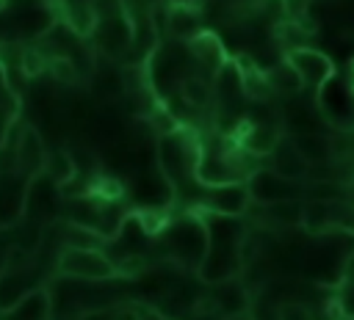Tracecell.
I'll return each instance as SVG.
<instances>
[{"label": "cell", "instance_id": "obj_26", "mask_svg": "<svg viewBox=\"0 0 354 320\" xmlns=\"http://www.w3.org/2000/svg\"><path fill=\"white\" fill-rule=\"evenodd\" d=\"M238 77H241V91H243L246 97L257 99V102H266V99L274 94V91H271V86L266 83V74H263L257 66L241 69V72H238Z\"/></svg>", "mask_w": 354, "mask_h": 320}, {"label": "cell", "instance_id": "obj_33", "mask_svg": "<svg viewBox=\"0 0 354 320\" xmlns=\"http://www.w3.org/2000/svg\"><path fill=\"white\" fill-rule=\"evenodd\" d=\"M224 320H254L249 312H243V314H235V317H224Z\"/></svg>", "mask_w": 354, "mask_h": 320}, {"label": "cell", "instance_id": "obj_8", "mask_svg": "<svg viewBox=\"0 0 354 320\" xmlns=\"http://www.w3.org/2000/svg\"><path fill=\"white\" fill-rule=\"evenodd\" d=\"M252 199L246 190V182H224V185H207L202 210L218 212V215H243L249 210Z\"/></svg>", "mask_w": 354, "mask_h": 320}, {"label": "cell", "instance_id": "obj_27", "mask_svg": "<svg viewBox=\"0 0 354 320\" xmlns=\"http://www.w3.org/2000/svg\"><path fill=\"white\" fill-rule=\"evenodd\" d=\"M47 72H50V77H53L55 83H61V86H75V83L80 80L75 63H72L66 55H50V58H47Z\"/></svg>", "mask_w": 354, "mask_h": 320}, {"label": "cell", "instance_id": "obj_5", "mask_svg": "<svg viewBox=\"0 0 354 320\" xmlns=\"http://www.w3.org/2000/svg\"><path fill=\"white\" fill-rule=\"evenodd\" d=\"M249 199L254 204H277V201H293L304 193V179H288L271 168H257L246 179Z\"/></svg>", "mask_w": 354, "mask_h": 320}, {"label": "cell", "instance_id": "obj_28", "mask_svg": "<svg viewBox=\"0 0 354 320\" xmlns=\"http://www.w3.org/2000/svg\"><path fill=\"white\" fill-rule=\"evenodd\" d=\"M19 72H22L28 80L44 74V72H47V58H44V52L36 50V47H25V50L19 52Z\"/></svg>", "mask_w": 354, "mask_h": 320}, {"label": "cell", "instance_id": "obj_15", "mask_svg": "<svg viewBox=\"0 0 354 320\" xmlns=\"http://www.w3.org/2000/svg\"><path fill=\"white\" fill-rule=\"evenodd\" d=\"M202 14L194 6L185 3H174L166 6V33L180 39V41H191L196 33H202Z\"/></svg>", "mask_w": 354, "mask_h": 320}, {"label": "cell", "instance_id": "obj_4", "mask_svg": "<svg viewBox=\"0 0 354 320\" xmlns=\"http://www.w3.org/2000/svg\"><path fill=\"white\" fill-rule=\"evenodd\" d=\"M133 36H136V25L124 11V14H116V17H108V19H97L88 39L94 41L97 58L122 61L133 47Z\"/></svg>", "mask_w": 354, "mask_h": 320}, {"label": "cell", "instance_id": "obj_21", "mask_svg": "<svg viewBox=\"0 0 354 320\" xmlns=\"http://www.w3.org/2000/svg\"><path fill=\"white\" fill-rule=\"evenodd\" d=\"M293 146L301 152V157L313 166V163H326L332 160V141L318 135V132H293L290 135Z\"/></svg>", "mask_w": 354, "mask_h": 320}, {"label": "cell", "instance_id": "obj_17", "mask_svg": "<svg viewBox=\"0 0 354 320\" xmlns=\"http://www.w3.org/2000/svg\"><path fill=\"white\" fill-rule=\"evenodd\" d=\"M340 201H301V218L299 226L307 234H326L335 229V215H337Z\"/></svg>", "mask_w": 354, "mask_h": 320}, {"label": "cell", "instance_id": "obj_3", "mask_svg": "<svg viewBox=\"0 0 354 320\" xmlns=\"http://www.w3.org/2000/svg\"><path fill=\"white\" fill-rule=\"evenodd\" d=\"M55 268L61 276H72V279H83V281H108V279L122 276L119 265L113 259H108L102 251L77 248V246H66L58 254Z\"/></svg>", "mask_w": 354, "mask_h": 320}, {"label": "cell", "instance_id": "obj_23", "mask_svg": "<svg viewBox=\"0 0 354 320\" xmlns=\"http://www.w3.org/2000/svg\"><path fill=\"white\" fill-rule=\"evenodd\" d=\"M335 303H337L340 320H354V254H351V257L343 262Z\"/></svg>", "mask_w": 354, "mask_h": 320}, {"label": "cell", "instance_id": "obj_7", "mask_svg": "<svg viewBox=\"0 0 354 320\" xmlns=\"http://www.w3.org/2000/svg\"><path fill=\"white\" fill-rule=\"evenodd\" d=\"M293 69L299 72L301 83L310 86V88H324L332 77H335V63L326 52L321 50H313V47H296V50H288L285 55Z\"/></svg>", "mask_w": 354, "mask_h": 320}, {"label": "cell", "instance_id": "obj_12", "mask_svg": "<svg viewBox=\"0 0 354 320\" xmlns=\"http://www.w3.org/2000/svg\"><path fill=\"white\" fill-rule=\"evenodd\" d=\"M210 287H213V292H207V295L216 303L221 317H235V314L249 312L252 295H249V290L243 287L241 279H227V281H218V284H210Z\"/></svg>", "mask_w": 354, "mask_h": 320}, {"label": "cell", "instance_id": "obj_2", "mask_svg": "<svg viewBox=\"0 0 354 320\" xmlns=\"http://www.w3.org/2000/svg\"><path fill=\"white\" fill-rule=\"evenodd\" d=\"M55 11L41 3H25V6H0V44H17V41H33L44 39L47 30L55 25Z\"/></svg>", "mask_w": 354, "mask_h": 320}, {"label": "cell", "instance_id": "obj_6", "mask_svg": "<svg viewBox=\"0 0 354 320\" xmlns=\"http://www.w3.org/2000/svg\"><path fill=\"white\" fill-rule=\"evenodd\" d=\"M30 179L33 177L19 174L17 168L0 174V229H8L14 223H19V218L25 215Z\"/></svg>", "mask_w": 354, "mask_h": 320}, {"label": "cell", "instance_id": "obj_18", "mask_svg": "<svg viewBox=\"0 0 354 320\" xmlns=\"http://www.w3.org/2000/svg\"><path fill=\"white\" fill-rule=\"evenodd\" d=\"M77 174V166H75V157L69 149H47V160H44V168H41V177H47L53 185L58 188H66Z\"/></svg>", "mask_w": 354, "mask_h": 320}, {"label": "cell", "instance_id": "obj_22", "mask_svg": "<svg viewBox=\"0 0 354 320\" xmlns=\"http://www.w3.org/2000/svg\"><path fill=\"white\" fill-rule=\"evenodd\" d=\"M301 201L304 199H293V201H277V204H257L263 223L268 226H299L301 218Z\"/></svg>", "mask_w": 354, "mask_h": 320}, {"label": "cell", "instance_id": "obj_20", "mask_svg": "<svg viewBox=\"0 0 354 320\" xmlns=\"http://www.w3.org/2000/svg\"><path fill=\"white\" fill-rule=\"evenodd\" d=\"M188 50H191V55H194L202 66H207V69H221V66L227 63L224 47L218 44V39H216L210 30L196 33V36L188 41Z\"/></svg>", "mask_w": 354, "mask_h": 320}, {"label": "cell", "instance_id": "obj_31", "mask_svg": "<svg viewBox=\"0 0 354 320\" xmlns=\"http://www.w3.org/2000/svg\"><path fill=\"white\" fill-rule=\"evenodd\" d=\"M113 320H141V312H138V306H133V303H119Z\"/></svg>", "mask_w": 354, "mask_h": 320}, {"label": "cell", "instance_id": "obj_10", "mask_svg": "<svg viewBox=\"0 0 354 320\" xmlns=\"http://www.w3.org/2000/svg\"><path fill=\"white\" fill-rule=\"evenodd\" d=\"M282 130L277 121H254L246 119L238 130V146L246 154H257V157H268L274 152V146L279 143Z\"/></svg>", "mask_w": 354, "mask_h": 320}, {"label": "cell", "instance_id": "obj_24", "mask_svg": "<svg viewBox=\"0 0 354 320\" xmlns=\"http://www.w3.org/2000/svg\"><path fill=\"white\" fill-rule=\"evenodd\" d=\"M94 22H97V19H94V14H91V8H88L86 0H72V3L64 6V25H66L72 33L88 39L91 30H94Z\"/></svg>", "mask_w": 354, "mask_h": 320}, {"label": "cell", "instance_id": "obj_29", "mask_svg": "<svg viewBox=\"0 0 354 320\" xmlns=\"http://www.w3.org/2000/svg\"><path fill=\"white\" fill-rule=\"evenodd\" d=\"M94 19H108V17H116V14H124V3L122 0H86Z\"/></svg>", "mask_w": 354, "mask_h": 320}, {"label": "cell", "instance_id": "obj_13", "mask_svg": "<svg viewBox=\"0 0 354 320\" xmlns=\"http://www.w3.org/2000/svg\"><path fill=\"white\" fill-rule=\"evenodd\" d=\"M50 317H53V295L44 284L22 295L8 312H0V320H50Z\"/></svg>", "mask_w": 354, "mask_h": 320}, {"label": "cell", "instance_id": "obj_9", "mask_svg": "<svg viewBox=\"0 0 354 320\" xmlns=\"http://www.w3.org/2000/svg\"><path fill=\"white\" fill-rule=\"evenodd\" d=\"M47 160V146L36 127H22L14 143V168L25 177H39Z\"/></svg>", "mask_w": 354, "mask_h": 320}, {"label": "cell", "instance_id": "obj_32", "mask_svg": "<svg viewBox=\"0 0 354 320\" xmlns=\"http://www.w3.org/2000/svg\"><path fill=\"white\" fill-rule=\"evenodd\" d=\"M138 312H141V320H174V317L163 314V312L155 309V306H138Z\"/></svg>", "mask_w": 354, "mask_h": 320}, {"label": "cell", "instance_id": "obj_1", "mask_svg": "<svg viewBox=\"0 0 354 320\" xmlns=\"http://www.w3.org/2000/svg\"><path fill=\"white\" fill-rule=\"evenodd\" d=\"M205 223V254L196 268V276L205 284H218L227 279H238L243 270V243L249 229L238 215L218 212H196Z\"/></svg>", "mask_w": 354, "mask_h": 320}, {"label": "cell", "instance_id": "obj_30", "mask_svg": "<svg viewBox=\"0 0 354 320\" xmlns=\"http://www.w3.org/2000/svg\"><path fill=\"white\" fill-rule=\"evenodd\" d=\"M113 314H116V306H97V309L80 312L77 320H113Z\"/></svg>", "mask_w": 354, "mask_h": 320}, {"label": "cell", "instance_id": "obj_35", "mask_svg": "<svg viewBox=\"0 0 354 320\" xmlns=\"http://www.w3.org/2000/svg\"><path fill=\"white\" fill-rule=\"evenodd\" d=\"M351 66H354V61H351Z\"/></svg>", "mask_w": 354, "mask_h": 320}, {"label": "cell", "instance_id": "obj_14", "mask_svg": "<svg viewBox=\"0 0 354 320\" xmlns=\"http://www.w3.org/2000/svg\"><path fill=\"white\" fill-rule=\"evenodd\" d=\"M33 287V273L30 265L14 268V265H0V312H8L22 295H28Z\"/></svg>", "mask_w": 354, "mask_h": 320}, {"label": "cell", "instance_id": "obj_19", "mask_svg": "<svg viewBox=\"0 0 354 320\" xmlns=\"http://www.w3.org/2000/svg\"><path fill=\"white\" fill-rule=\"evenodd\" d=\"M263 74H266V83L271 86L274 94H288V97H293V94H299V91L304 88L299 72L293 69V63H290L288 58H279V61L271 63Z\"/></svg>", "mask_w": 354, "mask_h": 320}, {"label": "cell", "instance_id": "obj_11", "mask_svg": "<svg viewBox=\"0 0 354 320\" xmlns=\"http://www.w3.org/2000/svg\"><path fill=\"white\" fill-rule=\"evenodd\" d=\"M158 157H160V168L166 174V179L177 188L180 179L188 174V141L180 132H166L158 141Z\"/></svg>", "mask_w": 354, "mask_h": 320}, {"label": "cell", "instance_id": "obj_25", "mask_svg": "<svg viewBox=\"0 0 354 320\" xmlns=\"http://www.w3.org/2000/svg\"><path fill=\"white\" fill-rule=\"evenodd\" d=\"M177 94H180V99H183L188 108H205V105L210 102V97H213V88L207 86L205 77L185 74V77L180 80V86H177Z\"/></svg>", "mask_w": 354, "mask_h": 320}, {"label": "cell", "instance_id": "obj_34", "mask_svg": "<svg viewBox=\"0 0 354 320\" xmlns=\"http://www.w3.org/2000/svg\"><path fill=\"white\" fill-rule=\"evenodd\" d=\"M346 201H351V204H354V185H348V188H346Z\"/></svg>", "mask_w": 354, "mask_h": 320}, {"label": "cell", "instance_id": "obj_16", "mask_svg": "<svg viewBox=\"0 0 354 320\" xmlns=\"http://www.w3.org/2000/svg\"><path fill=\"white\" fill-rule=\"evenodd\" d=\"M268 157L274 160L271 171H277V174H282V177H288V179H304L307 171H310V163H307V160L301 157V152L293 146L290 135H282L279 143L274 146V152H271Z\"/></svg>", "mask_w": 354, "mask_h": 320}]
</instances>
